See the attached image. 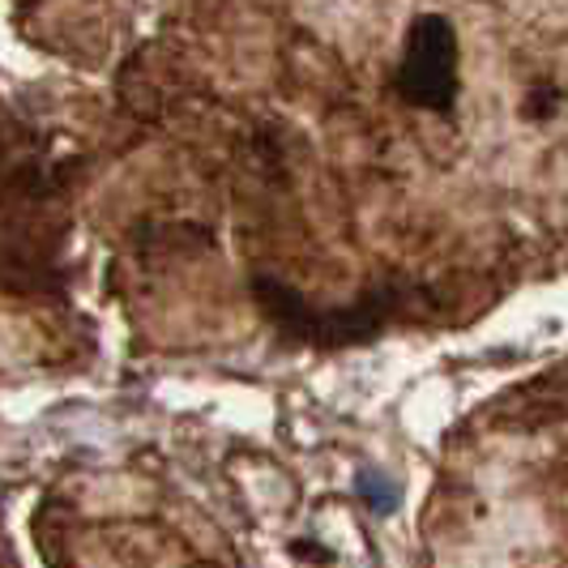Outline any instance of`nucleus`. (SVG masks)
I'll list each match as a JSON object with an SVG mask.
<instances>
[{
    "label": "nucleus",
    "mask_w": 568,
    "mask_h": 568,
    "mask_svg": "<svg viewBox=\"0 0 568 568\" xmlns=\"http://www.w3.org/2000/svg\"><path fill=\"white\" fill-rule=\"evenodd\" d=\"M402 103L419 112H454L462 94V48L457 30L445 13H419L406 27L398 73H394Z\"/></svg>",
    "instance_id": "f257e3e1"
},
{
    "label": "nucleus",
    "mask_w": 568,
    "mask_h": 568,
    "mask_svg": "<svg viewBox=\"0 0 568 568\" xmlns=\"http://www.w3.org/2000/svg\"><path fill=\"white\" fill-rule=\"evenodd\" d=\"M261 291V308L274 316V325H283L286 334H295V338H316V342H364L372 338L376 329H385L389 325V316H394V291H385V295H364V300H355V304H346V308H308L295 291H286L278 283H256Z\"/></svg>",
    "instance_id": "f03ea898"
}]
</instances>
